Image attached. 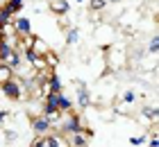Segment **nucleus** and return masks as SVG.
I'll list each match as a JSON object with an SVG mask.
<instances>
[{
    "label": "nucleus",
    "instance_id": "nucleus-1",
    "mask_svg": "<svg viewBox=\"0 0 159 147\" xmlns=\"http://www.w3.org/2000/svg\"><path fill=\"white\" fill-rule=\"evenodd\" d=\"M0 88H2L5 97L11 100V102H18L20 97H23V84L16 82V77H11V79H7V82H2V84H0Z\"/></svg>",
    "mask_w": 159,
    "mask_h": 147
},
{
    "label": "nucleus",
    "instance_id": "nucleus-11",
    "mask_svg": "<svg viewBox=\"0 0 159 147\" xmlns=\"http://www.w3.org/2000/svg\"><path fill=\"white\" fill-rule=\"evenodd\" d=\"M11 20H14V14H11L9 7L2 2V5H0V27H5L7 23H11Z\"/></svg>",
    "mask_w": 159,
    "mask_h": 147
},
{
    "label": "nucleus",
    "instance_id": "nucleus-23",
    "mask_svg": "<svg viewBox=\"0 0 159 147\" xmlns=\"http://www.w3.org/2000/svg\"><path fill=\"white\" fill-rule=\"evenodd\" d=\"M7 115H9V111H0V127H2V122L7 120Z\"/></svg>",
    "mask_w": 159,
    "mask_h": 147
},
{
    "label": "nucleus",
    "instance_id": "nucleus-13",
    "mask_svg": "<svg viewBox=\"0 0 159 147\" xmlns=\"http://www.w3.org/2000/svg\"><path fill=\"white\" fill-rule=\"evenodd\" d=\"M50 9H52L55 14H59V16H64V14L68 11V0H52Z\"/></svg>",
    "mask_w": 159,
    "mask_h": 147
},
{
    "label": "nucleus",
    "instance_id": "nucleus-16",
    "mask_svg": "<svg viewBox=\"0 0 159 147\" xmlns=\"http://www.w3.org/2000/svg\"><path fill=\"white\" fill-rule=\"evenodd\" d=\"M7 7H9V9H11V14H14V16H16V14L20 11V9H23V5H25V0H7V2H5Z\"/></svg>",
    "mask_w": 159,
    "mask_h": 147
},
{
    "label": "nucleus",
    "instance_id": "nucleus-24",
    "mask_svg": "<svg viewBox=\"0 0 159 147\" xmlns=\"http://www.w3.org/2000/svg\"><path fill=\"white\" fill-rule=\"evenodd\" d=\"M75 2H84V0H75Z\"/></svg>",
    "mask_w": 159,
    "mask_h": 147
},
{
    "label": "nucleus",
    "instance_id": "nucleus-19",
    "mask_svg": "<svg viewBox=\"0 0 159 147\" xmlns=\"http://www.w3.org/2000/svg\"><path fill=\"white\" fill-rule=\"evenodd\" d=\"M120 97H123V102H127V104H132V102H134V97H136V95H134V91H125V93H123V95H120Z\"/></svg>",
    "mask_w": 159,
    "mask_h": 147
},
{
    "label": "nucleus",
    "instance_id": "nucleus-6",
    "mask_svg": "<svg viewBox=\"0 0 159 147\" xmlns=\"http://www.w3.org/2000/svg\"><path fill=\"white\" fill-rule=\"evenodd\" d=\"M43 138H46V147H70L61 134H46Z\"/></svg>",
    "mask_w": 159,
    "mask_h": 147
},
{
    "label": "nucleus",
    "instance_id": "nucleus-4",
    "mask_svg": "<svg viewBox=\"0 0 159 147\" xmlns=\"http://www.w3.org/2000/svg\"><path fill=\"white\" fill-rule=\"evenodd\" d=\"M11 27H14V34H20V36L32 34V23H30V18H25V16H14Z\"/></svg>",
    "mask_w": 159,
    "mask_h": 147
},
{
    "label": "nucleus",
    "instance_id": "nucleus-5",
    "mask_svg": "<svg viewBox=\"0 0 159 147\" xmlns=\"http://www.w3.org/2000/svg\"><path fill=\"white\" fill-rule=\"evenodd\" d=\"M77 104H80V109H89V104H91V93L86 88V84H82V82L77 84Z\"/></svg>",
    "mask_w": 159,
    "mask_h": 147
},
{
    "label": "nucleus",
    "instance_id": "nucleus-22",
    "mask_svg": "<svg viewBox=\"0 0 159 147\" xmlns=\"http://www.w3.org/2000/svg\"><path fill=\"white\" fill-rule=\"evenodd\" d=\"M148 50H150V54H157V34L150 39V43H148Z\"/></svg>",
    "mask_w": 159,
    "mask_h": 147
},
{
    "label": "nucleus",
    "instance_id": "nucleus-25",
    "mask_svg": "<svg viewBox=\"0 0 159 147\" xmlns=\"http://www.w3.org/2000/svg\"><path fill=\"white\" fill-rule=\"evenodd\" d=\"M0 5H2V0H0Z\"/></svg>",
    "mask_w": 159,
    "mask_h": 147
},
{
    "label": "nucleus",
    "instance_id": "nucleus-7",
    "mask_svg": "<svg viewBox=\"0 0 159 147\" xmlns=\"http://www.w3.org/2000/svg\"><path fill=\"white\" fill-rule=\"evenodd\" d=\"M57 109H59V113H70L73 111V100L70 97H66L64 93H59V97H57Z\"/></svg>",
    "mask_w": 159,
    "mask_h": 147
},
{
    "label": "nucleus",
    "instance_id": "nucleus-3",
    "mask_svg": "<svg viewBox=\"0 0 159 147\" xmlns=\"http://www.w3.org/2000/svg\"><path fill=\"white\" fill-rule=\"evenodd\" d=\"M30 127L34 131V136H46V134L52 131V122H50L46 115H34L30 120Z\"/></svg>",
    "mask_w": 159,
    "mask_h": 147
},
{
    "label": "nucleus",
    "instance_id": "nucleus-21",
    "mask_svg": "<svg viewBox=\"0 0 159 147\" xmlns=\"http://www.w3.org/2000/svg\"><path fill=\"white\" fill-rule=\"evenodd\" d=\"M30 147H46V138H43V136H37V138L30 143Z\"/></svg>",
    "mask_w": 159,
    "mask_h": 147
},
{
    "label": "nucleus",
    "instance_id": "nucleus-18",
    "mask_svg": "<svg viewBox=\"0 0 159 147\" xmlns=\"http://www.w3.org/2000/svg\"><path fill=\"white\" fill-rule=\"evenodd\" d=\"M143 115L150 118V120H157V118H159V109L157 106H146V109H143Z\"/></svg>",
    "mask_w": 159,
    "mask_h": 147
},
{
    "label": "nucleus",
    "instance_id": "nucleus-8",
    "mask_svg": "<svg viewBox=\"0 0 159 147\" xmlns=\"http://www.w3.org/2000/svg\"><path fill=\"white\" fill-rule=\"evenodd\" d=\"M48 91H52V93H61V79L59 75L52 70V72H48Z\"/></svg>",
    "mask_w": 159,
    "mask_h": 147
},
{
    "label": "nucleus",
    "instance_id": "nucleus-12",
    "mask_svg": "<svg viewBox=\"0 0 159 147\" xmlns=\"http://www.w3.org/2000/svg\"><path fill=\"white\" fill-rule=\"evenodd\" d=\"M5 63L9 66L11 70H16V68H20V63H23V57H20V52H18V50H14V52L9 54V59H7Z\"/></svg>",
    "mask_w": 159,
    "mask_h": 147
},
{
    "label": "nucleus",
    "instance_id": "nucleus-10",
    "mask_svg": "<svg viewBox=\"0 0 159 147\" xmlns=\"http://www.w3.org/2000/svg\"><path fill=\"white\" fill-rule=\"evenodd\" d=\"M86 141H89V138H86L84 131H80V134H70V136H68V145H70V147H86Z\"/></svg>",
    "mask_w": 159,
    "mask_h": 147
},
{
    "label": "nucleus",
    "instance_id": "nucleus-2",
    "mask_svg": "<svg viewBox=\"0 0 159 147\" xmlns=\"http://www.w3.org/2000/svg\"><path fill=\"white\" fill-rule=\"evenodd\" d=\"M80 131H84V127H82V118H80L77 113H66V120L61 122V134H66V136H70V134H80Z\"/></svg>",
    "mask_w": 159,
    "mask_h": 147
},
{
    "label": "nucleus",
    "instance_id": "nucleus-9",
    "mask_svg": "<svg viewBox=\"0 0 159 147\" xmlns=\"http://www.w3.org/2000/svg\"><path fill=\"white\" fill-rule=\"evenodd\" d=\"M11 52H14V45L7 39H0V63H5Z\"/></svg>",
    "mask_w": 159,
    "mask_h": 147
},
{
    "label": "nucleus",
    "instance_id": "nucleus-14",
    "mask_svg": "<svg viewBox=\"0 0 159 147\" xmlns=\"http://www.w3.org/2000/svg\"><path fill=\"white\" fill-rule=\"evenodd\" d=\"M77 41H80V29L77 27H70L66 32V43H68V45H75Z\"/></svg>",
    "mask_w": 159,
    "mask_h": 147
},
{
    "label": "nucleus",
    "instance_id": "nucleus-15",
    "mask_svg": "<svg viewBox=\"0 0 159 147\" xmlns=\"http://www.w3.org/2000/svg\"><path fill=\"white\" fill-rule=\"evenodd\" d=\"M11 77H14V70L7 63H0V84L7 82V79H11Z\"/></svg>",
    "mask_w": 159,
    "mask_h": 147
},
{
    "label": "nucleus",
    "instance_id": "nucleus-17",
    "mask_svg": "<svg viewBox=\"0 0 159 147\" xmlns=\"http://www.w3.org/2000/svg\"><path fill=\"white\" fill-rule=\"evenodd\" d=\"M107 7V0H89V9L91 11H102Z\"/></svg>",
    "mask_w": 159,
    "mask_h": 147
},
{
    "label": "nucleus",
    "instance_id": "nucleus-20",
    "mask_svg": "<svg viewBox=\"0 0 159 147\" xmlns=\"http://www.w3.org/2000/svg\"><path fill=\"white\" fill-rule=\"evenodd\" d=\"M129 143H132L134 147H139V145H146V136H132V138H129Z\"/></svg>",
    "mask_w": 159,
    "mask_h": 147
}]
</instances>
